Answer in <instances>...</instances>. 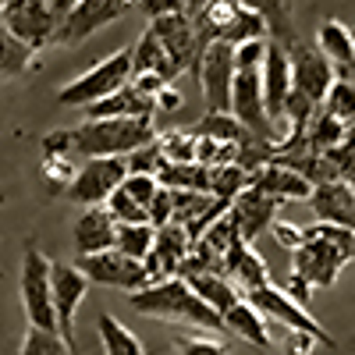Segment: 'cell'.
<instances>
[{"label":"cell","mask_w":355,"mask_h":355,"mask_svg":"<svg viewBox=\"0 0 355 355\" xmlns=\"http://www.w3.org/2000/svg\"><path fill=\"white\" fill-rule=\"evenodd\" d=\"M234 46L227 43H210L199 57V85H202V100L206 114H231V85H234Z\"/></svg>","instance_id":"10"},{"label":"cell","mask_w":355,"mask_h":355,"mask_svg":"<svg viewBox=\"0 0 355 355\" xmlns=\"http://www.w3.org/2000/svg\"><path fill=\"white\" fill-rule=\"evenodd\" d=\"M53 284V316H57V334L64 338V345L75 352V313L89 291V277L78 270L75 263H53L50 270Z\"/></svg>","instance_id":"12"},{"label":"cell","mask_w":355,"mask_h":355,"mask_svg":"<svg viewBox=\"0 0 355 355\" xmlns=\"http://www.w3.org/2000/svg\"><path fill=\"white\" fill-rule=\"evenodd\" d=\"M348 139H355V117H352V125H348Z\"/></svg>","instance_id":"47"},{"label":"cell","mask_w":355,"mask_h":355,"mask_svg":"<svg viewBox=\"0 0 355 355\" xmlns=\"http://www.w3.org/2000/svg\"><path fill=\"white\" fill-rule=\"evenodd\" d=\"M75 153L89 157H132L142 146L157 142L153 117H85L78 128H71Z\"/></svg>","instance_id":"3"},{"label":"cell","mask_w":355,"mask_h":355,"mask_svg":"<svg viewBox=\"0 0 355 355\" xmlns=\"http://www.w3.org/2000/svg\"><path fill=\"white\" fill-rule=\"evenodd\" d=\"M202 139H217V142H234V146H245L252 135L242 128V121L234 114H202V121L192 128Z\"/></svg>","instance_id":"32"},{"label":"cell","mask_w":355,"mask_h":355,"mask_svg":"<svg viewBox=\"0 0 355 355\" xmlns=\"http://www.w3.org/2000/svg\"><path fill=\"white\" fill-rule=\"evenodd\" d=\"M107 210L117 224H150V210L146 206H139L125 189H117L110 199H107Z\"/></svg>","instance_id":"38"},{"label":"cell","mask_w":355,"mask_h":355,"mask_svg":"<svg viewBox=\"0 0 355 355\" xmlns=\"http://www.w3.org/2000/svg\"><path fill=\"white\" fill-rule=\"evenodd\" d=\"M309 206L316 210L320 224H334L345 231H355V189L345 182H323L313 185Z\"/></svg>","instance_id":"21"},{"label":"cell","mask_w":355,"mask_h":355,"mask_svg":"<svg viewBox=\"0 0 355 355\" xmlns=\"http://www.w3.org/2000/svg\"><path fill=\"white\" fill-rule=\"evenodd\" d=\"M53 259L36 249V242H25L21 252V309L28 316V327L40 331H57V316H53V284H50Z\"/></svg>","instance_id":"5"},{"label":"cell","mask_w":355,"mask_h":355,"mask_svg":"<svg viewBox=\"0 0 355 355\" xmlns=\"http://www.w3.org/2000/svg\"><path fill=\"white\" fill-rule=\"evenodd\" d=\"M82 160L75 153V139H71V128H57L43 139V164H40V178L50 196H61L71 189L75 174H78Z\"/></svg>","instance_id":"15"},{"label":"cell","mask_w":355,"mask_h":355,"mask_svg":"<svg viewBox=\"0 0 355 355\" xmlns=\"http://www.w3.org/2000/svg\"><path fill=\"white\" fill-rule=\"evenodd\" d=\"M352 36H355V28H352Z\"/></svg>","instance_id":"50"},{"label":"cell","mask_w":355,"mask_h":355,"mask_svg":"<svg viewBox=\"0 0 355 355\" xmlns=\"http://www.w3.org/2000/svg\"><path fill=\"white\" fill-rule=\"evenodd\" d=\"M36 50H28L21 40H15L4 25H0V82L4 78H18L33 68Z\"/></svg>","instance_id":"31"},{"label":"cell","mask_w":355,"mask_h":355,"mask_svg":"<svg viewBox=\"0 0 355 355\" xmlns=\"http://www.w3.org/2000/svg\"><path fill=\"white\" fill-rule=\"evenodd\" d=\"M185 284H189V288H192V291H196L214 313H220V316H224L234 302H242V299H245V295L234 288L224 274H214V270H206V274H185Z\"/></svg>","instance_id":"26"},{"label":"cell","mask_w":355,"mask_h":355,"mask_svg":"<svg viewBox=\"0 0 355 355\" xmlns=\"http://www.w3.org/2000/svg\"><path fill=\"white\" fill-rule=\"evenodd\" d=\"M139 0H75V8L64 15V21L57 25V36L53 43H64V46H78L82 40H89L93 33L107 28L110 21L125 18Z\"/></svg>","instance_id":"9"},{"label":"cell","mask_w":355,"mask_h":355,"mask_svg":"<svg viewBox=\"0 0 355 355\" xmlns=\"http://www.w3.org/2000/svg\"><path fill=\"white\" fill-rule=\"evenodd\" d=\"M135 68H132V46H121L114 50L110 57H103L100 64H93L85 75H78L75 82H68L61 93H57V100H61L64 107H93L107 96H114L117 89H125L132 82Z\"/></svg>","instance_id":"4"},{"label":"cell","mask_w":355,"mask_h":355,"mask_svg":"<svg viewBox=\"0 0 355 355\" xmlns=\"http://www.w3.org/2000/svg\"><path fill=\"white\" fill-rule=\"evenodd\" d=\"M270 234H274L284 249H295V245H299V239H302V227H291V224H284V220H274Z\"/></svg>","instance_id":"43"},{"label":"cell","mask_w":355,"mask_h":355,"mask_svg":"<svg viewBox=\"0 0 355 355\" xmlns=\"http://www.w3.org/2000/svg\"><path fill=\"white\" fill-rule=\"evenodd\" d=\"M352 259H355V239H352Z\"/></svg>","instance_id":"49"},{"label":"cell","mask_w":355,"mask_h":355,"mask_svg":"<svg viewBox=\"0 0 355 355\" xmlns=\"http://www.w3.org/2000/svg\"><path fill=\"white\" fill-rule=\"evenodd\" d=\"M295 93V82H291V53L281 43H266V57H263V100H266V114L270 121H281L284 107Z\"/></svg>","instance_id":"17"},{"label":"cell","mask_w":355,"mask_h":355,"mask_svg":"<svg viewBox=\"0 0 355 355\" xmlns=\"http://www.w3.org/2000/svg\"><path fill=\"white\" fill-rule=\"evenodd\" d=\"M125 164H128V174H157L164 157L157 150V142H150V146H142V150H135L132 157H125Z\"/></svg>","instance_id":"40"},{"label":"cell","mask_w":355,"mask_h":355,"mask_svg":"<svg viewBox=\"0 0 355 355\" xmlns=\"http://www.w3.org/2000/svg\"><path fill=\"white\" fill-rule=\"evenodd\" d=\"M178 107H182V96H178V89L174 85H164L160 89V93H157V110H178Z\"/></svg>","instance_id":"44"},{"label":"cell","mask_w":355,"mask_h":355,"mask_svg":"<svg viewBox=\"0 0 355 355\" xmlns=\"http://www.w3.org/2000/svg\"><path fill=\"white\" fill-rule=\"evenodd\" d=\"M249 185L281 199V202H309V196H313V182H306L299 171H291L277 160H266L256 171H249Z\"/></svg>","instance_id":"19"},{"label":"cell","mask_w":355,"mask_h":355,"mask_svg":"<svg viewBox=\"0 0 355 355\" xmlns=\"http://www.w3.org/2000/svg\"><path fill=\"white\" fill-rule=\"evenodd\" d=\"M157 150L164 164H196V132L189 128H171L157 135Z\"/></svg>","instance_id":"34"},{"label":"cell","mask_w":355,"mask_h":355,"mask_svg":"<svg viewBox=\"0 0 355 355\" xmlns=\"http://www.w3.org/2000/svg\"><path fill=\"white\" fill-rule=\"evenodd\" d=\"M18 355H75V352L64 345V338L57 334V331H40V327H28Z\"/></svg>","instance_id":"36"},{"label":"cell","mask_w":355,"mask_h":355,"mask_svg":"<svg viewBox=\"0 0 355 355\" xmlns=\"http://www.w3.org/2000/svg\"><path fill=\"white\" fill-rule=\"evenodd\" d=\"M206 4H210V0H189V15H196V11L206 8Z\"/></svg>","instance_id":"46"},{"label":"cell","mask_w":355,"mask_h":355,"mask_svg":"<svg viewBox=\"0 0 355 355\" xmlns=\"http://www.w3.org/2000/svg\"><path fill=\"white\" fill-rule=\"evenodd\" d=\"M345 139H348V125L338 121L334 114H327V110L320 107V110L313 114L309 128H306V150H313V153H331V150H338V146H345Z\"/></svg>","instance_id":"28"},{"label":"cell","mask_w":355,"mask_h":355,"mask_svg":"<svg viewBox=\"0 0 355 355\" xmlns=\"http://www.w3.org/2000/svg\"><path fill=\"white\" fill-rule=\"evenodd\" d=\"M43 4H46V8H50V11L57 15V18L64 21V15H68V11L75 8V0H43Z\"/></svg>","instance_id":"45"},{"label":"cell","mask_w":355,"mask_h":355,"mask_svg":"<svg viewBox=\"0 0 355 355\" xmlns=\"http://www.w3.org/2000/svg\"><path fill=\"white\" fill-rule=\"evenodd\" d=\"M153 242H157V227L153 224H117V252H125L132 259H142L153 252Z\"/></svg>","instance_id":"33"},{"label":"cell","mask_w":355,"mask_h":355,"mask_svg":"<svg viewBox=\"0 0 355 355\" xmlns=\"http://www.w3.org/2000/svg\"><path fill=\"white\" fill-rule=\"evenodd\" d=\"M316 50L334 64V71H341L338 78H352L355 82V36H352L348 25H341L334 18L320 21V28H316Z\"/></svg>","instance_id":"23"},{"label":"cell","mask_w":355,"mask_h":355,"mask_svg":"<svg viewBox=\"0 0 355 355\" xmlns=\"http://www.w3.org/2000/svg\"><path fill=\"white\" fill-rule=\"evenodd\" d=\"M178 355H227V348L217 338H185L178 341Z\"/></svg>","instance_id":"41"},{"label":"cell","mask_w":355,"mask_h":355,"mask_svg":"<svg viewBox=\"0 0 355 355\" xmlns=\"http://www.w3.org/2000/svg\"><path fill=\"white\" fill-rule=\"evenodd\" d=\"M281 206H284L281 199H274V196H266V192L245 185L239 196H234V202H231V220H234V227H239V239L252 245L263 231L274 227Z\"/></svg>","instance_id":"16"},{"label":"cell","mask_w":355,"mask_h":355,"mask_svg":"<svg viewBox=\"0 0 355 355\" xmlns=\"http://www.w3.org/2000/svg\"><path fill=\"white\" fill-rule=\"evenodd\" d=\"M352 239H355V231L320 224V220L302 227L299 245L291 249V277L284 288L295 302L306 306L313 288L338 284L341 270L352 263Z\"/></svg>","instance_id":"1"},{"label":"cell","mask_w":355,"mask_h":355,"mask_svg":"<svg viewBox=\"0 0 355 355\" xmlns=\"http://www.w3.org/2000/svg\"><path fill=\"white\" fill-rule=\"evenodd\" d=\"M75 266L89 277V284L117 288V291H128V295L153 284V277H150L142 259H132V256L117 252V249H107V252H96V256H78Z\"/></svg>","instance_id":"7"},{"label":"cell","mask_w":355,"mask_h":355,"mask_svg":"<svg viewBox=\"0 0 355 355\" xmlns=\"http://www.w3.org/2000/svg\"><path fill=\"white\" fill-rule=\"evenodd\" d=\"M288 53H291V82H295V93H302L309 103L323 107V100H327V93H331V85L338 82L334 64H331L316 46H306V43L291 46Z\"/></svg>","instance_id":"14"},{"label":"cell","mask_w":355,"mask_h":355,"mask_svg":"<svg viewBox=\"0 0 355 355\" xmlns=\"http://www.w3.org/2000/svg\"><path fill=\"white\" fill-rule=\"evenodd\" d=\"M150 28L157 33V40L164 43L167 57L174 61L178 75H199V57H202V40L196 33V21L192 15H171V18H157L150 21Z\"/></svg>","instance_id":"13"},{"label":"cell","mask_w":355,"mask_h":355,"mask_svg":"<svg viewBox=\"0 0 355 355\" xmlns=\"http://www.w3.org/2000/svg\"><path fill=\"white\" fill-rule=\"evenodd\" d=\"M224 277L242 295L259 291V288L270 284V270H266V263L256 256V249L249 242H234L227 249V256H224Z\"/></svg>","instance_id":"22"},{"label":"cell","mask_w":355,"mask_h":355,"mask_svg":"<svg viewBox=\"0 0 355 355\" xmlns=\"http://www.w3.org/2000/svg\"><path fill=\"white\" fill-rule=\"evenodd\" d=\"M128 178V164L121 157H89L82 160L75 182L68 189V199L78 206H107V199L125 185Z\"/></svg>","instance_id":"8"},{"label":"cell","mask_w":355,"mask_h":355,"mask_svg":"<svg viewBox=\"0 0 355 355\" xmlns=\"http://www.w3.org/2000/svg\"><path fill=\"white\" fill-rule=\"evenodd\" d=\"M245 299H249V306H252L266 323H281V327H288L291 334H299V338H313V341H320V345H334L331 331L320 327L316 316H313L302 302H295L284 288L266 284V288H259V291H249Z\"/></svg>","instance_id":"6"},{"label":"cell","mask_w":355,"mask_h":355,"mask_svg":"<svg viewBox=\"0 0 355 355\" xmlns=\"http://www.w3.org/2000/svg\"><path fill=\"white\" fill-rule=\"evenodd\" d=\"M157 182L171 192H210V167H202V164H160Z\"/></svg>","instance_id":"29"},{"label":"cell","mask_w":355,"mask_h":355,"mask_svg":"<svg viewBox=\"0 0 355 355\" xmlns=\"http://www.w3.org/2000/svg\"><path fill=\"white\" fill-rule=\"evenodd\" d=\"M8 4H11V0H0V11H4V8H8Z\"/></svg>","instance_id":"48"},{"label":"cell","mask_w":355,"mask_h":355,"mask_svg":"<svg viewBox=\"0 0 355 355\" xmlns=\"http://www.w3.org/2000/svg\"><path fill=\"white\" fill-rule=\"evenodd\" d=\"M139 206H146V210H150V206L157 202V196H160V182H157V174H128L125 178V185H121Z\"/></svg>","instance_id":"39"},{"label":"cell","mask_w":355,"mask_h":355,"mask_svg":"<svg viewBox=\"0 0 355 355\" xmlns=\"http://www.w3.org/2000/svg\"><path fill=\"white\" fill-rule=\"evenodd\" d=\"M239 4L266 21V33L281 46H295V0H239Z\"/></svg>","instance_id":"24"},{"label":"cell","mask_w":355,"mask_h":355,"mask_svg":"<svg viewBox=\"0 0 355 355\" xmlns=\"http://www.w3.org/2000/svg\"><path fill=\"white\" fill-rule=\"evenodd\" d=\"M192 252V234L182 224H167L157 227V242L153 252L146 256V270L153 281H167V277H182V266Z\"/></svg>","instance_id":"18"},{"label":"cell","mask_w":355,"mask_h":355,"mask_svg":"<svg viewBox=\"0 0 355 355\" xmlns=\"http://www.w3.org/2000/svg\"><path fill=\"white\" fill-rule=\"evenodd\" d=\"M323 110L334 114L338 121L352 125V117H355V82H352V78H338V82L331 85L327 100H323Z\"/></svg>","instance_id":"37"},{"label":"cell","mask_w":355,"mask_h":355,"mask_svg":"<svg viewBox=\"0 0 355 355\" xmlns=\"http://www.w3.org/2000/svg\"><path fill=\"white\" fill-rule=\"evenodd\" d=\"M0 25H4L15 40H21L28 50H40L57 36L61 18H57L43 0H11V4L0 11Z\"/></svg>","instance_id":"11"},{"label":"cell","mask_w":355,"mask_h":355,"mask_svg":"<svg viewBox=\"0 0 355 355\" xmlns=\"http://www.w3.org/2000/svg\"><path fill=\"white\" fill-rule=\"evenodd\" d=\"M224 327H227L231 334H239L242 341H249L252 348H270V345H274V341H270V327H266V320L249 306V299L234 302V306L224 313Z\"/></svg>","instance_id":"27"},{"label":"cell","mask_w":355,"mask_h":355,"mask_svg":"<svg viewBox=\"0 0 355 355\" xmlns=\"http://www.w3.org/2000/svg\"><path fill=\"white\" fill-rule=\"evenodd\" d=\"M139 8L157 18H171V15H189V0H139Z\"/></svg>","instance_id":"42"},{"label":"cell","mask_w":355,"mask_h":355,"mask_svg":"<svg viewBox=\"0 0 355 355\" xmlns=\"http://www.w3.org/2000/svg\"><path fill=\"white\" fill-rule=\"evenodd\" d=\"M249 185V171L242 164H227V167H210V196L220 202H234L242 189Z\"/></svg>","instance_id":"35"},{"label":"cell","mask_w":355,"mask_h":355,"mask_svg":"<svg viewBox=\"0 0 355 355\" xmlns=\"http://www.w3.org/2000/svg\"><path fill=\"white\" fill-rule=\"evenodd\" d=\"M128 306L142 316H157V320H171V323H192V327L202 331H227L224 327V316L214 313L199 295L185 284V277H167V281H153L150 288L132 291L128 295Z\"/></svg>","instance_id":"2"},{"label":"cell","mask_w":355,"mask_h":355,"mask_svg":"<svg viewBox=\"0 0 355 355\" xmlns=\"http://www.w3.org/2000/svg\"><path fill=\"white\" fill-rule=\"evenodd\" d=\"M71 242L78 256H96L117 245V220L110 217L107 206H89L71 227Z\"/></svg>","instance_id":"20"},{"label":"cell","mask_w":355,"mask_h":355,"mask_svg":"<svg viewBox=\"0 0 355 355\" xmlns=\"http://www.w3.org/2000/svg\"><path fill=\"white\" fill-rule=\"evenodd\" d=\"M132 68H135V75H157V78H164L167 85H171L174 78H182V75H178V68H174V61L167 57L164 43L157 40L153 28H146L142 40L132 46Z\"/></svg>","instance_id":"25"},{"label":"cell","mask_w":355,"mask_h":355,"mask_svg":"<svg viewBox=\"0 0 355 355\" xmlns=\"http://www.w3.org/2000/svg\"><path fill=\"white\" fill-rule=\"evenodd\" d=\"M96 334H100L103 355H146L142 341H139V338H135V334H132L114 313H100Z\"/></svg>","instance_id":"30"}]
</instances>
